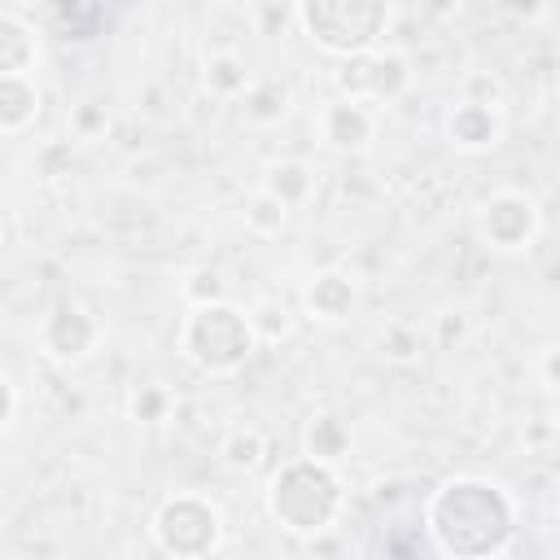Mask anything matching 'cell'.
Returning a JSON list of instances; mask_svg holds the SVG:
<instances>
[{
	"label": "cell",
	"instance_id": "6",
	"mask_svg": "<svg viewBox=\"0 0 560 560\" xmlns=\"http://www.w3.org/2000/svg\"><path fill=\"white\" fill-rule=\"evenodd\" d=\"M472 228L490 254L512 258V254H525L542 236V206L525 188H494L490 197L477 201Z\"/></svg>",
	"mask_w": 560,
	"mask_h": 560
},
{
	"label": "cell",
	"instance_id": "8",
	"mask_svg": "<svg viewBox=\"0 0 560 560\" xmlns=\"http://www.w3.org/2000/svg\"><path fill=\"white\" fill-rule=\"evenodd\" d=\"M337 92L346 96H359V101H372V105H394L411 92L416 83V66L402 48L394 44H381V48H368L359 57H346L341 70H337Z\"/></svg>",
	"mask_w": 560,
	"mask_h": 560
},
{
	"label": "cell",
	"instance_id": "3",
	"mask_svg": "<svg viewBox=\"0 0 560 560\" xmlns=\"http://www.w3.org/2000/svg\"><path fill=\"white\" fill-rule=\"evenodd\" d=\"M175 346H179L188 368H197L201 376H214V381L236 376L262 350L258 328L249 319V306H236L232 298L188 306L179 319Z\"/></svg>",
	"mask_w": 560,
	"mask_h": 560
},
{
	"label": "cell",
	"instance_id": "17",
	"mask_svg": "<svg viewBox=\"0 0 560 560\" xmlns=\"http://www.w3.org/2000/svg\"><path fill=\"white\" fill-rule=\"evenodd\" d=\"M350 446H354V429L346 416H337V411L306 416V424H302V451L306 455H315L324 464H341L350 455Z\"/></svg>",
	"mask_w": 560,
	"mask_h": 560
},
{
	"label": "cell",
	"instance_id": "28",
	"mask_svg": "<svg viewBox=\"0 0 560 560\" xmlns=\"http://www.w3.org/2000/svg\"><path fill=\"white\" fill-rule=\"evenodd\" d=\"M534 376H538L551 394H560V341H547V346L538 350V359H534Z\"/></svg>",
	"mask_w": 560,
	"mask_h": 560
},
{
	"label": "cell",
	"instance_id": "10",
	"mask_svg": "<svg viewBox=\"0 0 560 560\" xmlns=\"http://www.w3.org/2000/svg\"><path fill=\"white\" fill-rule=\"evenodd\" d=\"M363 311V280L350 267H315L302 280V315L324 324V328H341Z\"/></svg>",
	"mask_w": 560,
	"mask_h": 560
},
{
	"label": "cell",
	"instance_id": "15",
	"mask_svg": "<svg viewBox=\"0 0 560 560\" xmlns=\"http://www.w3.org/2000/svg\"><path fill=\"white\" fill-rule=\"evenodd\" d=\"M39 66V31L18 9L0 13V74H31Z\"/></svg>",
	"mask_w": 560,
	"mask_h": 560
},
{
	"label": "cell",
	"instance_id": "22",
	"mask_svg": "<svg viewBox=\"0 0 560 560\" xmlns=\"http://www.w3.org/2000/svg\"><path fill=\"white\" fill-rule=\"evenodd\" d=\"M289 214H293V210H289L276 192H267V188H254V192L245 197V210H241L245 228H249L254 236H262V241L280 236V232L289 228Z\"/></svg>",
	"mask_w": 560,
	"mask_h": 560
},
{
	"label": "cell",
	"instance_id": "2",
	"mask_svg": "<svg viewBox=\"0 0 560 560\" xmlns=\"http://www.w3.org/2000/svg\"><path fill=\"white\" fill-rule=\"evenodd\" d=\"M346 503H350V490L341 468L306 451L280 459L262 486V508L271 525H280L289 538H302V542L332 534L346 516Z\"/></svg>",
	"mask_w": 560,
	"mask_h": 560
},
{
	"label": "cell",
	"instance_id": "20",
	"mask_svg": "<svg viewBox=\"0 0 560 560\" xmlns=\"http://www.w3.org/2000/svg\"><path fill=\"white\" fill-rule=\"evenodd\" d=\"M175 416V389L162 385V381H136L127 389V420L144 424V429H158Z\"/></svg>",
	"mask_w": 560,
	"mask_h": 560
},
{
	"label": "cell",
	"instance_id": "33",
	"mask_svg": "<svg viewBox=\"0 0 560 560\" xmlns=\"http://www.w3.org/2000/svg\"><path fill=\"white\" fill-rule=\"evenodd\" d=\"M556 490H560V481H556Z\"/></svg>",
	"mask_w": 560,
	"mask_h": 560
},
{
	"label": "cell",
	"instance_id": "14",
	"mask_svg": "<svg viewBox=\"0 0 560 560\" xmlns=\"http://www.w3.org/2000/svg\"><path fill=\"white\" fill-rule=\"evenodd\" d=\"M258 188L276 192L289 210H302V206L315 197V188H319V171H315L306 158H271V162L262 166Z\"/></svg>",
	"mask_w": 560,
	"mask_h": 560
},
{
	"label": "cell",
	"instance_id": "16",
	"mask_svg": "<svg viewBox=\"0 0 560 560\" xmlns=\"http://www.w3.org/2000/svg\"><path fill=\"white\" fill-rule=\"evenodd\" d=\"M249 83H254V70L236 48H214L206 57V66H201V88H206L210 101L232 105V101H241L249 92Z\"/></svg>",
	"mask_w": 560,
	"mask_h": 560
},
{
	"label": "cell",
	"instance_id": "12",
	"mask_svg": "<svg viewBox=\"0 0 560 560\" xmlns=\"http://www.w3.org/2000/svg\"><path fill=\"white\" fill-rule=\"evenodd\" d=\"M44 114V92L35 74H0V136L22 140Z\"/></svg>",
	"mask_w": 560,
	"mask_h": 560
},
{
	"label": "cell",
	"instance_id": "26",
	"mask_svg": "<svg viewBox=\"0 0 560 560\" xmlns=\"http://www.w3.org/2000/svg\"><path fill=\"white\" fill-rule=\"evenodd\" d=\"M468 341V311L464 306H446L433 315V346L438 350H459Z\"/></svg>",
	"mask_w": 560,
	"mask_h": 560
},
{
	"label": "cell",
	"instance_id": "9",
	"mask_svg": "<svg viewBox=\"0 0 560 560\" xmlns=\"http://www.w3.org/2000/svg\"><path fill=\"white\" fill-rule=\"evenodd\" d=\"M311 131H315V140H319L328 153H337V158H359V153H368V149L376 144V136H381V105L359 101V96H346V92H332V96L315 109Z\"/></svg>",
	"mask_w": 560,
	"mask_h": 560
},
{
	"label": "cell",
	"instance_id": "30",
	"mask_svg": "<svg viewBox=\"0 0 560 560\" xmlns=\"http://www.w3.org/2000/svg\"><path fill=\"white\" fill-rule=\"evenodd\" d=\"M508 9L521 13V18H538L542 13V0H508Z\"/></svg>",
	"mask_w": 560,
	"mask_h": 560
},
{
	"label": "cell",
	"instance_id": "25",
	"mask_svg": "<svg viewBox=\"0 0 560 560\" xmlns=\"http://www.w3.org/2000/svg\"><path fill=\"white\" fill-rule=\"evenodd\" d=\"M179 298H184L188 306H197V302H219V298H228V280H223L219 267H192V271L179 280Z\"/></svg>",
	"mask_w": 560,
	"mask_h": 560
},
{
	"label": "cell",
	"instance_id": "5",
	"mask_svg": "<svg viewBox=\"0 0 560 560\" xmlns=\"http://www.w3.org/2000/svg\"><path fill=\"white\" fill-rule=\"evenodd\" d=\"M149 542L171 560H206L228 542V512L206 490H171L149 516Z\"/></svg>",
	"mask_w": 560,
	"mask_h": 560
},
{
	"label": "cell",
	"instance_id": "7",
	"mask_svg": "<svg viewBox=\"0 0 560 560\" xmlns=\"http://www.w3.org/2000/svg\"><path fill=\"white\" fill-rule=\"evenodd\" d=\"M101 341H105V324H101V315H96L88 302H79V298L52 302V306L39 315V324H35V346H39V354H44L48 363H57V368H79V363H88V359L101 350Z\"/></svg>",
	"mask_w": 560,
	"mask_h": 560
},
{
	"label": "cell",
	"instance_id": "23",
	"mask_svg": "<svg viewBox=\"0 0 560 560\" xmlns=\"http://www.w3.org/2000/svg\"><path fill=\"white\" fill-rule=\"evenodd\" d=\"M109 127H114V114H109V101H105V96H83V101L70 105V114H66V131H70L74 140H83V144L105 140Z\"/></svg>",
	"mask_w": 560,
	"mask_h": 560
},
{
	"label": "cell",
	"instance_id": "13",
	"mask_svg": "<svg viewBox=\"0 0 560 560\" xmlns=\"http://www.w3.org/2000/svg\"><path fill=\"white\" fill-rule=\"evenodd\" d=\"M249 127H280L293 114V88L280 74H254L249 92L236 101Z\"/></svg>",
	"mask_w": 560,
	"mask_h": 560
},
{
	"label": "cell",
	"instance_id": "32",
	"mask_svg": "<svg viewBox=\"0 0 560 560\" xmlns=\"http://www.w3.org/2000/svg\"><path fill=\"white\" fill-rule=\"evenodd\" d=\"M556 96H560V79H556Z\"/></svg>",
	"mask_w": 560,
	"mask_h": 560
},
{
	"label": "cell",
	"instance_id": "11",
	"mask_svg": "<svg viewBox=\"0 0 560 560\" xmlns=\"http://www.w3.org/2000/svg\"><path fill=\"white\" fill-rule=\"evenodd\" d=\"M508 136V114L503 105H486V101H468L455 96L442 114V140L455 153H490L499 149Z\"/></svg>",
	"mask_w": 560,
	"mask_h": 560
},
{
	"label": "cell",
	"instance_id": "29",
	"mask_svg": "<svg viewBox=\"0 0 560 560\" xmlns=\"http://www.w3.org/2000/svg\"><path fill=\"white\" fill-rule=\"evenodd\" d=\"M4 416H0V429H4V438L18 429V420H22V385H18V376L13 372H4Z\"/></svg>",
	"mask_w": 560,
	"mask_h": 560
},
{
	"label": "cell",
	"instance_id": "21",
	"mask_svg": "<svg viewBox=\"0 0 560 560\" xmlns=\"http://www.w3.org/2000/svg\"><path fill=\"white\" fill-rule=\"evenodd\" d=\"M249 319H254L262 346H280V341H289L293 328H298V315H293V306H289L280 293L254 298V302H249Z\"/></svg>",
	"mask_w": 560,
	"mask_h": 560
},
{
	"label": "cell",
	"instance_id": "31",
	"mask_svg": "<svg viewBox=\"0 0 560 560\" xmlns=\"http://www.w3.org/2000/svg\"><path fill=\"white\" fill-rule=\"evenodd\" d=\"M424 4H429V13H438V18H446V13L459 9V0H424Z\"/></svg>",
	"mask_w": 560,
	"mask_h": 560
},
{
	"label": "cell",
	"instance_id": "24",
	"mask_svg": "<svg viewBox=\"0 0 560 560\" xmlns=\"http://www.w3.org/2000/svg\"><path fill=\"white\" fill-rule=\"evenodd\" d=\"M249 22L262 39H276L298 26V0H249Z\"/></svg>",
	"mask_w": 560,
	"mask_h": 560
},
{
	"label": "cell",
	"instance_id": "1",
	"mask_svg": "<svg viewBox=\"0 0 560 560\" xmlns=\"http://www.w3.org/2000/svg\"><path fill=\"white\" fill-rule=\"evenodd\" d=\"M420 529L446 560H494L521 538V503L499 477L451 472L424 494Z\"/></svg>",
	"mask_w": 560,
	"mask_h": 560
},
{
	"label": "cell",
	"instance_id": "18",
	"mask_svg": "<svg viewBox=\"0 0 560 560\" xmlns=\"http://www.w3.org/2000/svg\"><path fill=\"white\" fill-rule=\"evenodd\" d=\"M267 455H271V446L258 424H232L219 438V464L232 472H258L267 464Z\"/></svg>",
	"mask_w": 560,
	"mask_h": 560
},
{
	"label": "cell",
	"instance_id": "27",
	"mask_svg": "<svg viewBox=\"0 0 560 560\" xmlns=\"http://www.w3.org/2000/svg\"><path fill=\"white\" fill-rule=\"evenodd\" d=\"M459 96L486 101V105H503V101H508V83H503L494 70H468V74L459 79Z\"/></svg>",
	"mask_w": 560,
	"mask_h": 560
},
{
	"label": "cell",
	"instance_id": "19",
	"mask_svg": "<svg viewBox=\"0 0 560 560\" xmlns=\"http://www.w3.org/2000/svg\"><path fill=\"white\" fill-rule=\"evenodd\" d=\"M372 350H376V359L389 363V368H411V363L424 354V337H420V328L407 324V319H385V324L376 328V337H372Z\"/></svg>",
	"mask_w": 560,
	"mask_h": 560
},
{
	"label": "cell",
	"instance_id": "4",
	"mask_svg": "<svg viewBox=\"0 0 560 560\" xmlns=\"http://www.w3.org/2000/svg\"><path fill=\"white\" fill-rule=\"evenodd\" d=\"M394 22V0H298V31L332 61L381 48Z\"/></svg>",
	"mask_w": 560,
	"mask_h": 560
}]
</instances>
